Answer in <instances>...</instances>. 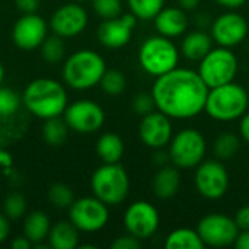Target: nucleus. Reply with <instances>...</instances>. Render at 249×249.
<instances>
[{
    "label": "nucleus",
    "instance_id": "obj_1",
    "mask_svg": "<svg viewBox=\"0 0 249 249\" xmlns=\"http://www.w3.org/2000/svg\"><path fill=\"white\" fill-rule=\"evenodd\" d=\"M209 86L198 71L175 67L174 70L156 77L152 96L156 109L175 120H188L204 111Z\"/></svg>",
    "mask_w": 249,
    "mask_h": 249
},
{
    "label": "nucleus",
    "instance_id": "obj_2",
    "mask_svg": "<svg viewBox=\"0 0 249 249\" xmlns=\"http://www.w3.org/2000/svg\"><path fill=\"white\" fill-rule=\"evenodd\" d=\"M25 108L38 118L48 120L61 117L69 105L66 88L54 79H35L32 80L22 96Z\"/></svg>",
    "mask_w": 249,
    "mask_h": 249
},
{
    "label": "nucleus",
    "instance_id": "obj_3",
    "mask_svg": "<svg viewBox=\"0 0 249 249\" xmlns=\"http://www.w3.org/2000/svg\"><path fill=\"white\" fill-rule=\"evenodd\" d=\"M107 71L105 60L92 50H79L73 53L63 66L64 83L74 90H88L99 85Z\"/></svg>",
    "mask_w": 249,
    "mask_h": 249
},
{
    "label": "nucleus",
    "instance_id": "obj_4",
    "mask_svg": "<svg viewBox=\"0 0 249 249\" xmlns=\"http://www.w3.org/2000/svg\"><path fill=\"white\" fill-rule=\"evenodd\" d=\"M249 95L238 83H226L212 88L207 95L204 111L216 121L229 123L242 118L248 111Z\"/></svg>",
    "mask_w": 249,
    "mask_h": 249
},
{
    "label": "nucleus",
    "instance_id": "obj_5",
    "mask_svg": "<svg viewBox=\"0 0 249 249\" xmlns=\"http://www.w3.org/2000/svg\"><path fill=\"white\" fill-rule=\"evenodd\" d=\"M90 188L107 206H118L128 196L130 178L120 163H104L93 172Z\"/></svg>",
    "mask_w": 249,
    "mask_h": 249
},
{
    "label": "nucleus",
    "instance_id": "obj_6",
    "mask_svg": "<svg viewBox=\"0 0 249 249\" xmlns=\"http://www.w3.org/2000/svg\"><path fill=\"white\" fill-rule=\"evenodd\" d=\"M179 51L175 44L163 35L147 38L139 51V63L142 69L155 77H159L178 66Z\"/></svg>",
    "mask_w": 249,
    "mask_h": 249
},
{
    "label": "nucleus",
    "instance_id": "obj_7",
    "mask_svg": "<svg viewBox=\"0 0 249 249\" xmlns=\"http://www.w3.org/2000/svg\"><path fill=\"white\" fill-rule=\"evenodd\" d=\"M207 143L201 131L184 128L178 131L169 143V158L178 169L197 168L206 156Z\"/></svg>",
    "mask_w": 249,
    "mask_h": 249
},
{
    "label": "nucleus",
    "instance_id": "obj_8",
    "mask_svg": "<svg viewBox=\"0 0 249 249\" xmlns=\"http://www.w3.org/2000/svg\"><path fill=\"white\" fill-rule=\"evenodd\" d=\"M238 73V57L231 48L217 47L212 48L201 60L198 74L204 83L212 88H217L233 82Z\"/></svg>",
    "mask_w": 249,
    "mask_h": 249
},
{
    "label": "nucleus",
    "instance_id": "obj_9",
    "mask_svg": "<svg viewBox=\"0 0 249 249\" xmlns=\"http://www.w3.org/2000/svg\"><path fill=\"white\" fill-rule=\"evenodd\" d=\"M109 206L98 197H82L69 207V220L85 233L102 231L109 220Z\"/></svg>",
    "mask_w": 249,
    "mask_h": 249
},
{
    "label": "nucleus",
    "instance_id": "obj_10",
    "mask_svg": "<svg viewBox=\"0 0 249 249\" xmlns=\"http://www.w3.org/2000/svg\"><path fill=\"white\" fill-rule=\"evenodd\" d=\"M197 232L206 247L226 248L235 244L241 231L235 219L222 213H210L198 222Z\"/></svg>",
    "mask_w": 249,
    "mask_h": 249
},
{
    "label": "nucleus",
    "instance_id": "obj_11",
    "mask_svg": "<svg viewBox=\"0 0 249 249\" xmlns=\"http://www.w3.org/2000/svg\"><path fill=\"white\" fill-rule=\"evenodd\" d=\"M196 190L207 200L222 198L229 188V172L220 160H203L196 168Z\"/></svg>",
    "mask_w": 249,
    "mask_h": 249
},
{
    "label": "nucleus",
    "instance_id": "obj_12",
    "mask_svg": "<svg viewBox=\"0 0 249 249\" xmlns=\"http://www.w3.org/2000/svg\"><path fill=\"white\" fill-rule=\"evenodd\" d=\"M63 118L70 130L80 134H90L104 125L105 112L99 104L89 99H80L67 105Z\"/></svg>",
    "mask_w": 249,
    "mask_h": 249
},
{
    "label": "nucleus",
    "instance_id": "obj_13",
    "mask_svg": "<svg viewBox=\"0 0 249 249\" xmlns=\"http://www.w3.org/2000/svg\"><path fill=\"white\" fill-rule=\"evenodd\" d=\"M159 212L149 201H134L124 213V226L127 232L140 241L153 236L159 228Z\"/></svg>",
    "mask_w": 249,
    "mask_h": 249
},
{
    "label": "nucleus",
    "instance_id": "obj_14",
    "mask_svg": "<svg viewBox=\"0 0 249 249\" xmlns=\"http://www.w3.org/2000/svg\"><path fill=\"white\" fill-rule=\"evenodd\" d=\"M248 32V20L242 15L236 12H226L214 19L210 35L220 47L233 48L247 39Z\"/></svg>",
    "mask_w": 249,
    "mask_h": 249
},
{
    "label": "nucleus",
    "instance_id": "obj_15",
    "mask_svg": "<svg viewBox=\"0 0 249 249\" xmlns=\"http://www.w3.org/2000/svg\"><path fill=\"white\" fill-rule=\"evenodd\" d=\"M88 12L77 1L60 6L51 16L50 28L53 34L61 38H73L82 34L88 26Z\"/></svg>",
    "mask_w": 249,
    "mask_h": 249
},
{
    "label": "nucleus",
    "instance_id": "obj_16",
    "mask_svg": "<svg viewBox=\"0 0 249 249\" xmlns=\"http://www.w3.org/2000/svg\"><path fill=\"white\" fill-rule=\"evenodd\" d=\"M50 25L36 13H23L12 29L13 42L22 50L39 48L42 41L48 36Z\"/></svg>",
    "mask_w": 249,
    "mask_h": 249
},
{
    "label": "nucleus",
    "instance_id": "obj_17",
    "mask_svg": "<svg viewBox=\"0 0 249 249\" xmlns=\"http://www.w3.org/2000/svg\"><path fill=\"white\" fill-rule=\"evenodd\" d=\"M139 136L147 147L155 150L163 149L174 137L171 118L159 109L144 115L139 125Z\"/></svg>",
    "mask_w": 249,
    "mask_h": 249
},
{
    "label": "nucleus",
    "instance_id": "obj_18",
    "mask_svg": "<svg viewBox=\"0 0 249 249\" xmlns=\"http://www.w3.org/2000/svg\"><path fill=\"white\" fill-rule=\"evenodd\" d=\"M137 18L133 13L120 15L118 18L105 19L98 28V39L107 48L125 47L133 35Z\"/></svg>",
    "mask_w": 249,
    "mask_h": 249
},
{
    "label": "nucleus",
    "instance_id": "obj_19",
    "mask_svg": "<svg viewBox=\"0 0 249 249\" xmlns=\"http://www.w3.org/2000/svg\"><path fill=\"white\" fill-rule=\"evenodd\" d=\"M158 32L168 38L182 35L188 28V16L181 7H163L155 18Z\"/></svg>",
    "mask_w": 249,
    "mask_h": 249
},
{
    "label": "nucleus",
    "instance_id": "obj_20",
    "mask_svg": "<svg viewBox=\"0 0 249 249\" xmlns=\"http://www.w3.org/2000/svg\"><path fill=\"white\" fill-rule=\"evenodd\" d=\"M181 187V174L177 166H162L153 177L152 188L156 197L162 200L172 198Z\"/></svg>",
    "mask_w": 249,
    "mask_h": 249
},
{
    "label": "nucleus",
    "instance_id": "obj_21",
    "mask_svg": "<svg viewBox=\"0 0 249 249\" xmlns=\"http://www.w3.org/2000/svg\"><path fill=\"white\" fill-rule=\"evenodd\" d=\"M79 229L70 220H60L51 225L48 244L53 249H74L79 247Z\"/></svg>",
    "mask_w": 249,
    "mask_h": 249
},
{
    "label": "nucleus",
    "instance_id": "obj_22",
    "mask_svg": "<svg viewBox=\"0 0 249 249\" xmlns=\"http://www.w3.org/2000/svg\"><path fill=\"white\" fill-rule=\"evenodd\" d=\"M213 48V36L204 31L190 32L181 44V51L185 58L200 61Z\"/></svg>",
    "mask_w": 249,
    "mask_h": 249
},
{
    "label": "nucleus",
    "instance_id": "obj_23",
    "mask_svg": "<svg viewBox=\"0 0 249 249\" xmlns=\"http://www.w3.org/2000/svg\"><path fill=\"white\" fill-rule=\"evenodd\" d=\"M51 229V222L50 217L41 212V210H34L29 214L25 216L23 220V235L34 244L39 245L45 239H48V233Z\"/></svg>",
    "mask_w": 249,
    "mask_h": 249
},
{
    "label": "nucleus",
    "instance_id": "obj_24",
    "mask_svg": "<svg viewBox=\"0 0 249 249\" xmlns=\"http://www.w3.org/2000/svg\"><path fill=\"white\" fill-rule=\"evenodd\" d=\"M96 153L104 163H118L124 155V142L115 133H104L96 142Z\"/></svg>",
    "mask_w": 249,
    "mask_h": 249
},
{
    "label": "nucleus",
    "instance_id": "obj_25",
    "mask_svg": "<svg viewBox=\"0 0 249 249\" xmlns=\"http://www.w3.org/2000/svg\"><path fill=\"white\" fill-rule=\"evenodd\" d=\"M204 247L206 245L200 238L198 232L188 228H179L172 231L165 241L166 249H203Z\"/></svg>",
    "mask_w": 249,
    "mask_h": 249
},
{
    "label": "nucleus",
    "instance_id": "obj_26",
    "mask_svg": "<svg viewBox=\"0 0 249 249\" xmlns=\"http://www.w3.org/2000/svg\"><path fill=\"white\" fill-rule=\"evenodd\" d=\"M69 125L64 121V118L61 117H53L45 120L44 125H42V137L44 140L53 146V147H58L61 144H64V142L69 137Z\"/></svg>",
    "mask_w": 249,
    "mask_h": 249
},
{
    "label": "nucleus",
    "instance_id": "obj_27",
    "mask_svg": "<svg viewBox=\"0 0 249 249\" xmlns=\"http://www.w3.org/2000/svg\"><path fill=\"white\" fill-rule=\"evenodd\" d=\"M241 149V140L233 133H222L213 144V152L219 160H231Z\"/></svg>",
    "mask_w": 249,
    "mask_h": 249
},
{
    "label": "nucleus",
    "instance_id": "obj_28",
    "mask_svg": "<svg viewBox=\"0 0 249 249\" xmlns=\"http://www.w3.org/2000/svg\"><path fill=\"white\" fill-rule=\"evenodd\" d=\"M127 3L130 12L142 20L155 19L165 6V0H127Z\"/></svg>",
    "mask_w": 249,
    "mask_h": 249
},
{
    "label": "nucleus",
    "instance_id": "obj_29",
    "mask_svg": "<svg viewBox=\"0 0 249 249\" xmlns=\"http://www.w3.org/2000/svg\"><path fill=\"white\" fill-rule=\"evenodd\" d=\"M41 55L48 63H58L64 58L66 54V45L61 36L58 35H48L42 44L39 45Z\"/></svg>",
    "mask_w": 249,
    "mask_h": 249
},
{
    "label": "nucleus",
    "instance_id": "obj_30",
    "mask_svg": "<svg viewBox=\"0 0 249 249\" xmlns=\"http://www.w3.org/2000/svg\"><path fill=\"white\" fill-rule=\"evenodd\" d=\"M102 90L107 93V95H111V96H117L120 93H123L125 90V86H127V80H125V76L123 71L120 70H107L99 82Z\"/></svg>",
    "mask_w": 249,
    "mask_h": 249
},
{
    "label": "nucleus",
    "instance_id": "obj_31",
    "mask_svg": "<svg viewBox=\"0 0 249 249\" xmlns=\"http://www.w3.org/2000/svg\"><path fill=\"white\" fill-rule=\"evenodd\" d=\"M48 200L50 203L60 210L69 209L74 201V194L71 188L66 184H54L48 190Z\"/></svg>",
    "mask_w": 249,
    "mask_h": 249
},
{
    "label": "nucleus",
    "instance_id": "obj_32",
    "mask_svg": "<svg viewBox=\"0 0 249 249\" xmlns=\"http://www.w3.org/2000/svg\"><path fill=\"white\" fill-rule=\"evenodd\" d=\"M3 213L9 220H19L26 213V198L20 193L9 194L3 201Z\"/></svg>",
    "mask_w": 249,
    "mask_h": 249
},
{
    "label": "nucleus",
    "instance_id": "obj_33",
    "mask_svg": "<svg viewBox=\"0 0 249 249\" xmlns=\"http://www.w3.org/2000/svg\"><path fill=\"white\" fill-rule=\"evenodd\" d=\"M20 104L22 99L15 90L0 85V117H10L16 114L20 108Z\"/></svg>",
    "mask_w": 249,
    "mask_h": 249
},
{
    "label": "nucleus",
    "instance_id": "obj_34",
    "mask_svg": "<svg viewBox=\"0 0 249 249\" xmlns=\"http://www.w3.org/2000/svg\"><path fill=\"white\" fill-rule=\"evenodd\" d=\"M92 6L95 13L104 20L118 18L123 13L121 0H92Z\"/></svg>",
    "mask_w": 249,
    "mask_h": 249
},
{
    "label": "nucleus",
    "instance_id": "obj_35",
    "mask_svg": "<svg viewBox=\"0 0 249 249\" xmlns=\"http://www.w3.org/2000/svg\"><path fill=\"white\" fill-rule=\"evenodd\" d=\"M131 105H133L134 112L139 114V115H142V117H144V115L153 112L155 108H156V104H155V99H153L152 93H144V92L137 93V95L133 98Z\"/></svg>",
    "mask_w": 249,
    "mask_h": 249
},
{
    "label": "nucleus",
    "instance_id": "obj_36",
    "mask_svg": "<svg viewBox=\"0 0 249 249\" xmlns=\"http://www.w3.org/2000/svg\"><path fill=\"white\" fill-rule=\"evenodd\" d=\"M112 249H139L142 248V241L133 235H124L117 238L112 244H111Z\"/></svg>",
    "mask_w": 249,
    "mask_h": 249
},
{
    "label": "nucleus",
    "instance_id": "obj_37",
    "mask_svg": "<svg viewBox=\"0 0 249 249\" xmlns=\"http://www.w3.org/2000/svg\"><path fill=\"white\" fill-rule=\"evenodd\" d=\"M235 222L239 228V231H249V206L241 207L235 213Z\"/></svg>",
    "mask_w": 249,
    "mask_h": 249
},
{
    "label": "nucleus",
    "instance_id": "obj_38",
    "mask_svg": "<svg viewBox=\"0 0 249 249\" xmlns=\"http://www.w3.org/2000/svg\"><path fill=\"white\" fill-rule=\"evenodd\" d=\"M15 4L22 13H36L39 9V0H15Z\"/></svg>",
    "mask_w": 249,
    "mask_h": 249
},
{
    "label": "nucleus",
    "instance_id": "obj_39",
    "mask_svg": "<svg viewBox=\"0 0 249 249\" xmlns=\"http://www.w3.org/2000/svg\"><path fill=\"white\" fill-rule=\"evenodd\" d=\"M10 236V220L4 216V213H0V244L6 242Z\"/></svg>",
    "mask_w": 249,
    "mask_h": 249
},
{
    "label": "nucleus",
    "instance_id": "obj_40",
    "mask_svg": "<svg viewBox=\"0 0 249 249\" xmlns=\"http://www.w3.org/2000/svg\"><path fill=\"white\" fill-rule=\"evenodd\" d=\"M168 160H171L169 152H163L162 149H156V153L153 155V162H155L159 168H162V166L168 165Z\"/></svg>",
    "mask_w": 249,
    "mask_h": 249
},
{
    "label": "nucleus",
    "instance_id": "obj_41",
    "mask_svg": "<svg viewBox=\"0 0 249 249\" xmlns=\"http://www.w3.org/2000/svg\"><path fill=\"white\" fill-rule=\"evenodd\" d=\"M233 245L238 249H249V231H241Z\"/></svg>",
    "mask_w": 249,
    "mask_h": 249
},
{
    "label": "nucleus",
    "instance_id": "obj_42",
    "mask_svg": "<svg viewBox=\"0 0 249 249\" xmlns=\"http://www.w3.org/2000/svg\"><path fill=\"white\" fill-rule=\"evenodd\" d=\"M12 248L13 249H29L34 244L23 235V236H18L12 241Z\"/></svg>",
    "mask_w": 249,
    "mask_h": 249
},
{
    "label": "nucleus",
    "instance_id": "obj_43",
    "mask_svg": "<svg viewBox=\"0 0 249 249\" xmlns=\"http://www.w3.org/2000/svg\"><path fill=\"white\" fill-rule=\"evenodd\" d=\"M239 131H241V136L242 139L249 143V112L247 111L245 115L241 118V125H239Z\"/></svg>",
    "mask_w": 249,
    "mask_h": 249
},
{
    "label": "nucleus",
    "instance_id": "obj_44",
    "mask_svg": "<svg viewBox=\"0 0 249 249\" xmlns=\"http://www.w3.org/2000/svg\"><path fill=\"white\" fill-rule=\"evenodd\" d=\"M217 4H220L222 7H226V9H239V7H242L245 3H247V0H214Z\"/></svg>",
    "mask_w": 249,
    "mask_h": 249
},
{
    "label": "nucleus",
    "instance_id": "obj_45",
    "mask_svg": "<svg viewBox=\"0 0 249 249\" xmlns=\"http://www.w3.org/2000/svg\"><path fill=\"white\" fill-rule=\"evenodd\" d=\"M12 163H13V159H12V155L9 152H6L4 149H0V166L6 171H9L12 168Z\"/></svg>",
    "mask_w": 249,
    "mask_h": 249
},
{
    "label": "nucleus",
    "instance_id": "obj_46",
    "mask_svg": "<svg viewBox=\"0 0 249 249\" xmlns=\"http://www.w3.org/2000/svg\"><path fill=\"white\" fill-rule=\"evenodd\" d=\"M178 3L184 10H196L200 4V0H178Z\"/></svg>",
    "mask_w": 249,
    "mask_h": 249
},
{
    "label": "nucleus",
    "instance_id": "obj_47",
    "mask_svg": "<svg viewBox=\"0 0 249 249\" xmlns=\"http://www.w3.org/2000/svg\"><path fill=\"white\" fill-rule=\"evenodd\" d=\"M3 79H4V67H3L1 61H0V85L3 83Z\"/></svg>",
    "mask_w": 249,
    "mask_h": 249
},
{
    "label": "nucleus",
    "instance_id": "obj_48",
    "mask_svg": "<svg viewBox=\"0 0 249 249\" xmlns=\"http://www.w3.org/2000/svg\"><path fill=\"white\" fill-rule=\"evenodd\" d=\"M73 1H77V3H80V1H88V0H73Z\"/></svg>",
    "mask_w": 249,
    "mask_h": 249
}]
</instances>
